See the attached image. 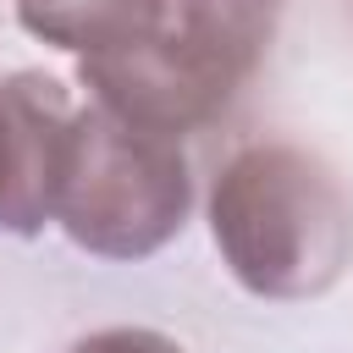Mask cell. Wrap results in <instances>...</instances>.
I'll use <instances>...</instances> for the list:
<instances>
[{
    "label": "cell",
    "instance_id": "obj_1",
    "mask_svg": "<svg viewBox=\"0 0 353 353\" xmlns=\"http://www.w3.org/2000/svg\"><path fill=\"white\" fill-rule=\"evenodd\" d=\"M210 237L243 292L303 303L353 265V193L314 149L265 138L215 171Z\"/></svg>",
    "mask_w": 353,
    "mask_h": 353
},
{
    "label": "cell",
    "instance_id": "obj_2",
    "mask_svg": "<svg viewBox=\"0 0 353 353\" xmlns=\"http://www.w3.org/2000/svg\"><path fill=\"white\" fill-rule=\"evenodd\" d=\"M276 22L281 0H154L138 39L77 61V83L94 105L182 143L243 99Z\"/></svg>",
    "mask_w": 353,
    "mask_h": 353
},
{
    "label": "cell",
    "instance_id": "obj_3",
    "mask_svg": "<svg viewBox=\"0 0 353 353\" xmlns=\"http://www.w3.org/2000/svg\"><path fill=\"white\" fill-rule=\"evenodd\" d=\"M188 204L193 176L176 138L149 132L94 99L72 110L55 182V221L83 254L149 259L182 232Z\"/></svg>",
    "mask_w": 353,
    "mask_h": 353
},
{
    "label": "cell",
    "instance_id": "obj_4",
    "mask_svg": "<svg viewBox=\"0 0 353 353\" xmlns=\"http://www.w3.org/2000/svg\"><path fill=\"white\" fill-rule=\"evenodd\" d=\"M72 94L44 72L0 77V232L33 237L55 221V182L72 132Z\"/></svg>",
    "mask_w": 353,
    "mask_h": 353
},
{
    "label": "cell",
    "instance_id": "obj_5",
    "mask_svg": "<svg viewBox=\"0 0 353 353\" xmlns=\"http://www.w3.org/2000/svg\"><path fill=\"white\" fill-rule=\"evenodd\" d=\"M149 17H154V0H17V22L33 39L72 50L77 61L121 50L127 39L143 33Z\"/></svg>",
    "mask_w": 353,
    "mask_h": 353
},
{
    "label": "cell",
    "instance_id": "obj_6",
    "mask_svg": "<svg viewBox=\"0 0 353 353\" xmlns=\"http://www.w3.org/2000/svg\"><path fill=\"white\" fill-rule=\"evenodd\" d=\"M66 353H182V342L165 331H149V325H105V331L72 342Z\"/></svg>",
    "mask_w": 353,
    "mask_h": 353
}]
</instances>
